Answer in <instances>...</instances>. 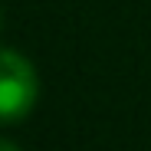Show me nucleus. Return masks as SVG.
I'll list each match as a JSON object with an SVG mask.
<instances>
[{"label":"nucleus","instance_id":"f257e3e1","mask_svg":"<svg viewBox=\"0 0 151 151\" xmlns=\"http://www.w3.org/2000/svg\"><path fill=\"white\" fill-rule=\"evenodd\" d=\"M40 102V76L17 49H0V122L27 118Z\"/></svg>","mask_w":151,"mask_h":151},{"label":"nucleus","instance_id":"f03ea898","mask_svg":"<svg viewBox=\"0 0 151 151\" xmlns=\"http://www.w3.org/2000/svg\"><path fill=\"white\" fill-rule=\"evenodd\" d=\"M0 151H20L13 141H4V138H0Z\"/></svg>","mask_w":151,"mask_h":151},{"label":"nucleus","instance_id":"7ed1b4c3","mask_svg":"<svg viewBox=\"0 0 151 151\" xmlns=\"http://www.w3.org/2000/svg\"><path fill=\"white\" fill-rule=\"evenodd\" d=\"M0 27H4V17H0Z\"/></svg>","mask_w":151,"mask_h":151}]
</instances>
